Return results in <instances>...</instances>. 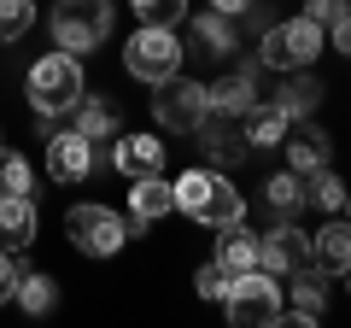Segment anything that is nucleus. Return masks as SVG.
Segmentation results:
<instances>
[{
    "mask_svg": "<svg viewBox=\"0 0 351 328\" xmlns=\"http://www.w3.org/2000/svg\"><path fill=\"white\" fill-rule=\"evenodd\" d=\"M29 30H36V0H0V47H18Z\"/></svg>",
    "mask_w": 351,
    "mask_h": 328,
    "instance_id": "26",
    "label": "nucleus"
},
{
    "mask_svg": "<svg viewBox=\"0 0 351 328\" xmlns=\"http://www.w3.org/2000/svg\"><path fill=\"white\" fill-rule=\"evenodd\" d=\"M18 276H24V270H18L12 246H6V240H0V305H6V299H12V293H18Z\"/></svg>",
    "mask_w": 351,
    "mask_h": 328,
    "instance_id": "32",
    "label": "nucleus"
},
{
    "mask_svg": "<svg viewBox=\"0 0 351 328\" xmlns=\"http://www.w3.org/2000/svg\"><path fill=\"white\" fill-rule=\"evenodd\" d=\"M311 264V235H304L293 217H281L269 235H258V270H269V276H293V270Z\"/></svg>",
    "mask_w": 351,
    "mask_h": 328,
    "instance_id": "9",
    "label": "nucleus"
},
{
    "mask_svg": "<svg viewBox=\"0 0 351 328\" xmlns=\"http://www.w3.org/2000/svg\"><path fill=\"white\" fill-rule=\"evenodd\" d=\"M311 264L322 270V276H346L351 270V217L346 223H322L311 235Z\"/></svg>",
    "mask_w": 351,
    "mask_h": 328,
    "instance_id": "15",
    "label": "nucleus"
},
{
    "mask_svg": "<svg viewBox=\"0 0 351 328\" xmlns=\"http://www.w3.org/2000/svg\"><path fill=\"white\" fill-rule=\"evenodd\" d=\"M252 106H258V76L246 71V65H234V71H223L211 82V112H228V117H246Z\"/></svg>",
    "mask_w": 351,
    "mask_h": 328,
    "instance_id": "16",
    "label": "nucleus"
},
{
    "mask_svg": "<svg viewBox=\"0 0 351 328\" xmlns=\"http://www.w3.org/2000/svg\"><path fill=\"white\" fill-rule=\"evenodd\" d=\"M223 316L234 328H276L281 316H287V288H281V276H269V270L234 276L228 293H223Z\"/></svg>",
    "mask_w": 351,
    "mask_h": 328,
    "instance_id": "3",
    "label": "nucleus"
},
{
    "mask_svg": "<svg viewBox=\"0 0 351 328\" xmlns=\"http://www.w3.org/2000/svg\"><path fill=\"white\" fill-rule=\"evenodd\" d=\"M64 235H71L76 253H88V258H112V253H123L129 223L112 211V205H71V211H64Z\"/></svg>",
    "mask_w": 351,
    "mask_h": 328,
    "instance_id": "8",
    "label": "nucleus"
},
{
    "mask_svg": "<svg viewBox=\"0 0 351 328\" xmlns=\"http://www.w3.org/2000/svg\"><path fill=\"white\" fill-rule=\"evenodd\" d=\"M0 194H36V170L18 152H0Z\"/></svg>",
    "mask_w": 351,
    "mask_h": 328,
    "instance_id": "29",
    "label": "nucleus"
},
{
    "mask_svg": "<svg viewBox=\"0 0 351 328\" xmlns=\"http://www.w3.org/2000/svg\"><path fill=\"white\" fill-rule=\"evenodd\" d=\"M351 12V0H304V18H316V24H339V18Z\"/></svg>",
    "mask_w": 351,
    "mask_h": 328,
    "instance_id": "31",
    "label": "nucleus"
},
{
    "mask_svg": "<svg viewBox=\"0 0 351 328\" xmlns=\"http://www.w3.org/2000/svg\"><path fill=\"white\" fill-rule=\"evenodd\" d=\"M217 264L228 270V281L234 276H246V270H258V235H252L246 223H228V229H217Z\"/></svg>",
    "mask_w": 351,
    "mask_h": 328,
    "instance_id": "21",
    "label": "nucleus"
},
{
    "mask_svg": "<svg viewBox=\"0 0 351 328\" xmlns=\"http://www.w3.org/2000/svg\"><path fill=\"white\" fill-rule=\"evenodd\" d=\"M346 211H351V188H346Z\"/></svg>",
    "mask_w": 351,
    "mask_h": 328,
    "instance_id": "35",
    "label": "nucleus"
},
{
    "mask_svg": "<svg viewBox=\"0 0 351 328\" xmlns=\"http://www.w3.org/2000/svg\"><path fill=\"white\" fill-rule=\"evenodd\" d=\"M304 205H322V211H346V182L334 170H316L304 176Z\"/></svg>",
    "mask_w": 351,
    "mask_h": 328,
    "instance_id": "27",
    "label": "nucleus"
},
{
    "mask_svg": "<svg viewBox=\"0 0 351 328\" xmlns=\"http://www.w3.org/2000/svg\"><path fill=\"white\" fill-rule=\"evenodd\" d=\"M24 94L36 106V117H71L76 100H82V59L76 53H41L24 76Z\"/></svg>",
    "mask_w": 351,
    "mask_h": 328,
    "instance_id": "2",
    "label": "nucleus"
},
{
    "mask_svg": "<svg viewBox=\"0 0 351 328\" xmlns=\"http://www.w3.org/2000/svg\"><path fill=\"white\" fill-rule=\"evenodd\" d=\"M240 129H246L252 147H281V141H287V129H293V117L281 112L276 100H258L246 117H240Z\"/></svg>",
    "mask_w": 351,
    "mask_h": 328,
    "instance_id": "22",
    "label": "nucleus"
},
{
    "mask_svg": "<svg viewBox=\"0 0 351 328\" xmlns=\"http://www.w3.org/2000/svg\"><path fill=\"white\" fill-rule=\"evenodd\" d=\"M182 59H188V47H182V36H176L170 24H141L135 36H129L123 47V65L135 82H170V76H182Z\"/></svg>",
    "mask_w": 351,
    "mask_h": 328,
    "instance_id": "4",
    "label": "nucleus"
},
{
    "mask_svg": "<svg viewBox=\"0 0 351 328\" xmlns=\"http://www.w3.org/2000/svg\"><path fill=\"white\" fill-rule=\"evenodd\" d=\"M193 288H199V299H223V293H228V270H223V264L211 258V264H199Z\"/></svg>",
    "mask_w": 351,
    "mask_h": 328,
    "instance_id": "30",
    "label": "nucleus"
},
{
    "mask_svg": "<svg viewBox=\"0 0 351 328\" xmlns=\"http://www.w3.org/2000/svg\"><path fill=\"white\" fill-rule=\"evenodd\" d=\"M193 135H199V152L217 164V170H228V164H240V159L252 152V141H246V129H240V117H228V112H211L199 129H193Z\"/></svg>",
    "mask_w": 351,
    "mask_h": 328,
    "instance_id": "10",
    "label": "nucleus"
},
{
    "mask_svg": "<svg viewBox=\"0 0 351 328\" xmlns=\"http://www.w3.org/2000/svg\"><path fill=\"white\" fill-rule=\"evenodd\" d=\"M12 299L24 305L29 316H47L53 305H59V281L41 276V270H24V276H18V293H12Z\"/></svg>",
    "mask_w": 351,
    "mask_h": 328,
    "instance_id": "25",
    "label": "nucleus"
},
{
    "mask_svg": "<svg viewBox=\"0 0 351 328\" xmlns=\"http://www.w3.org/2000/svg\"><path fill=\"white\" fill-rule=\"evenodd\" d=\"M263 205H269L276 217H299V205H304V176H299V170L269 176V182H263Z\"/></svg>",
    "mask_w": 351,
    "mask_h": 328,
    "instance_id": "24",
    "label": "nucleus"
},
{
    "mask_svg": "<svg viewBox=\"0 0 351 328\" xmlns=\"http://www.w3.org/2000/svg\"><path fill=\"white\" fill-rule=\"evenodd\" d=\"M211 6H217V12H228V18H240V12L252 6V0H211Z\"/></svg>",
    "mask_w": 351,
    "mask_h": 328,
    "instance_id": "34",
    "label": "nucleus"
},
{
    "mask_svg": "<svg viewBox=\"0 0 351 328\" xmlns=\"http://www.w3.org/2000/svg\"><path fill=\"white\" fill-rule=\"evenodd\" d=\"M88 170H94V141H88L82 129H59V135H47V176L53 182H82Z\"/></svg>",
    "mask_w": 351,
    "mask_h": 328,
    "instance_id": "12",
    "label": "nucleus"
},
{
    "mask_svg": "<svg viewBox=\"0 0 351 328\" xmlns=\"http://www.w3.org/2000/svg\"><path fill=\"white\" fill-rule=\"evenodd\" d=\"M47 24L64 53H94L112 36V0H59Z\"/></svg>",
    "mask_w": 351,
    "mask_h": 328,
    "instance_id": "6",
    "label": "nucleus"
},
{
    "mask_svg": "<svg viewBox=\"0 0 351 328\" xmlns=\"http://www.w3.org/2000/svg\"><path fill=\"white\" fill-rule=\"evenodd\" d=\"M322 47H328V30L316 18H287V24H269L258 36V65H269V71H304V65H316Z\"/></svg>",
    "mask_w": 351,
    "mask_h": 328,
    "instance_id": "5",
    "label": "nucleus"
},
{
    "mask_svg": "<svg viewBox=\"0 0 351 328\" xmlns=\"http://www.w3.org/2000/svg\"><path fill=\"white\" fill-rule=\"evenodd\" d=\"M129 12L141 18V24H182L188 18V0H129Z\"/></svg>",
    "mask_w": 351,
    "mask_h": 328,
    "instance_id": "28",
    "label": "nucleus"
},
{
    "mask_svg": "<svg viewBox=\"0 0 351 328\" xmlns=\"http://www.w3.org/2000/svg\"><path fill=\"white\" fill-rule=\"evenodd\" d=\"M346 288H351V270H346Z\"/></svg>",
    "mask_w": 351,
    "mask_h": 328,
    "instance_id": "36",
    "label": "nucleus"
},
{
    "mask_svg": "<svg viewBox=\"0 0 351 328\" xmlns=\"http://www.w3.org/2000/svg\"><path fill=\"white\" fill-rule=\"evenodd\" d=\"M164 217H176V182H164V176H135V188H129V235L164 223Z\"/></svg>",
    "mask_w": 351,
    "mask_h": 328,
    "instance_id": "11",
    "label": "nucleus"
},
{
    "mask_svg": "<svg viewBox=\"0 0 351 328\" xmlns=\"http://www.w3.org/2000/svg\"><path fill=\"white\" fill-rule=\"evenodd\" d=\"M176 211L205 229H228V223H246V194L223 170H188V176H176Z\"/></svg>",
    "mask_w": 351,
    "mask_h": 328,
    "instance_id": "1",
    "label": "nucleus"
},
{
    "mask_svg": "<svg viewBox=\"0 0 351 328\" xmlns=\"http://www.w3.org/2000/svg\"><path fill=\"white\" fill-rule=\"evenodd\" d=\"M276 106L293 117V124H304V117L322 106V82H316L311 65H304V71H281V94H276Z\"/></svg>",
    "mask_w": 351,
    "mask_h": 328,
    "instance_id": "18",
    "label": "nucleus"
},
{
    "mask_svg": "<svg viewBox=\"0 0 351 328\" xmlns=\"http://www.w3.org/2000/svg\"><path fill=\"white\" fill-rule=\"evenodd\" d=\"M152 117H158V129H170V135H193V129L211 117V82H193V76H170V82H158Z\"/></svg>",
    "mask_w": 351,
    "mask_h": 328,
    "instance_id": "7",
    "label": "nucleus"
},
{
    "mask_svg": "<svg viewBox=\"0 0 351 328\" xmlns=\"http://www.w3.org/2000/svg\"><path fill=\"white\" fill-rule=\"evenodd\" d=\"M293 311L281 316V323H322L328 316V288H322V270L316 264H304V270H293Z\"/></svg>",
    "mask_w": 351,
    "mask_h": 328,
    "instance_id": "17",
    "label": "nucleus"
},
{
    "mask_svg": "<svg viewBox=\"0 0 351 328\" xmlns=\"http://www.w3.org/2000/svg\"><path fill=\"white\" fill-rule=\"evenodd\" d=\"M36 200H29V194H0V240H6V246H29V240H36Z\"/></svg>",
    "mask_w": 351,
    "mask_h": 328,
    "instance_id": "20",
    "label": "nucleus"
},
{
    "mask_svg": "<svg viewBox=\"0 0 351 328\" xmlns=\"http://www.w3.org/2000/svg\"><path fill=\"white\" fill-rule=\"evenodd\" d=\"M328 159H334V141H328L316 124H304V129H293V135H287V170L316 176V170H328Z\"/></svg>",
    "mask_w": 351,
    "mask_h": 328,
    "instance_id": "19",
    "label": "nucleus"
},
{
    "mask_svg": "<svg viewBox=\"0 0 351 328\" xmlns=\"http://www.w3.org/2000/svg\"><path fill=\"white\" fill-rule=\"evenodd\" d=\"M328 41H334V53H346V59H351V12L339 18V24H328Z\"/></svg>",
    "mask_w": 351,
    "mask_h": 328,
    "instance_id": "33",
    "label": "nucleus"
},
{
    "mask_svg": "<svg viewBox=\"0 0 351 328\" xmlns=\"http://www.w3.org/2000/svg\"><path fill=\"white\" fill-rule=\"evenodd\" d=\"M234 47H240V18L217 12V6L193 18V53H205V59H228Z\"/></svg>",
    "mask_w": 351,
    "mask_h": 328,
    "instance_id": "14",
    "label": "nucleus"
},
{
    "mask_svg": "<svg viewBox=\"0 0 351 328\" xmlns=\"http://www.w3.org/2000/svg\"><path fill=\"white\" fill-rule=\"evenodd\" d=\"M76 129H82L88 141H94V147H100V141H112L117 135V112H112V100H94V94H82V100H76Z\"/></svg>",
    "mask_w": 351,
    "mask_h": 328,
    "instance_id": "23",
    "label": "nucleus"
},
{
    "mask_svg": "<svg viewBox=\"0 0 351 328\" xmlns=\"http://www.w3.org/2000/svg\"><path fill=\"white\" fill-rule=\"evenodd\" d=\"M112 164L123 170L129 182H135V176H164V141L158 135H117Z\"/></svg>",
    "mask_w": 351,
    "mask_h": 328,
    "instance_id": "13",
    "label": "nucleus"
}]
</instances>
